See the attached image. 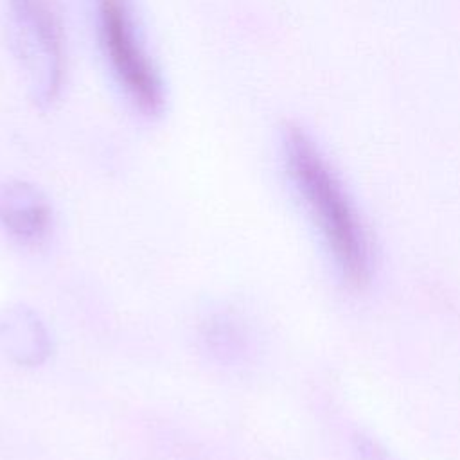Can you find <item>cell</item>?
Returning <instances> with one entry per match:
<instances>
[{
	"label": "cell",
	"mask_w": 460,
	"mask_h": 460,
	"mask_svg": "<svg viewBox=\"0 0 460 460\" xmlns=\"http://www.w3.org/2000/svg\"><path fill=\"white\" fill-rule=\"evenodd\" d=\"M358 453L363 460H394L377 442L367 438V437H358Z\"/></svg>",
	"instance_id": "52a82bcc"
},
{
	"label": "cell",
	"mask_w": 460,
	"mask_h": 460,
	"mask_svg": "<svg viewBox=\"0 0 460 460\" xmlns=\"http://www.w3.org/2000/svg\"><path fill=\"white\" fill-rule=\"evenodd\" d=\"M0 345L18 365L38 367L50 354V336L40 316L27 305L14 304L0 313Z\"/></svg>",
	"instance_id": "5b68a950"
},
{
	"label": "cell",
	"mask_w": 460,
	"mask_h": 460,
	"mask_svg": "<svg viewBox=\"0 0 460 460\" xmlns=\"http://www.w3.org/2000/svg\"><path fill=\"white\" fill-rule=\"evenodd\" d=\"M286 174L304 203L338 275L350 286H363L372 271V248L363 221L340 174L318 142L300 126L282 131Z\"/></svg>",
	"instance_id": "6da1fadb"
},
{
	"label": "cell",
	"mask_w": 460,
	"mask_h": 460,
	"mask_svg": "<svg viewBox=\"0 0 460 460\" xmlns=\"http://www.w3.org/2000/svg\"><path fill=\"white\" fill-rule=\"evenodd\" d=\"M97 43L110 75L131 108L158 117L167 102L160 68L142 38L131 0H95Z\"/></svg>",
	"instance_id": "7a4b0ae2"
},
{
	"label": "cell",
	"mask_w": 460,
	"mask_h": 460,
	"mask_svg": "<svg viewBox=\"0 0 460 460\" xmlns=\"http://www.w3.org/2000/svg\"><path fill=\"white\" fill-rule=\"evenodd\" d=\"M0 225L23 244L40 243L52 226V207L36 185L5 181L0 185Z\"/></svg>",
	"instance_id": "277c9868"
},
{
	"label": "cell",
	"mask_w": 460,
	"mask_h": 460,
	"mask_svg": "<svg viewBox=\"0 0 460 460\" xmlns=\"http://www.w3.org/2000/svg\"><path fill=\"white\" fill-rule=\"evenodd\" d=\"M205 340L210 350L223 359L228 356H235V352L241 350V334L234 322L226 316H216L214 320H210Z\"/></svg>",
	"instance_id": "8992f818"
},
{
	"label": "cell",
	"mask_w": 460,
	"mask_h": 460,
	"mask_svg": "<svg viewBox=\"0 0 460 460\" xmlns=\"http://www.w3.org/2000/svg\"><path fill=\"white\" fill-rule=\"evenodd\" d=\"M7 38L40 108L54 104L65 84L66 54L59 18L49 0H4Z\"/></svg>",
	"instance_id": "3957f363"
}]
</instances>
